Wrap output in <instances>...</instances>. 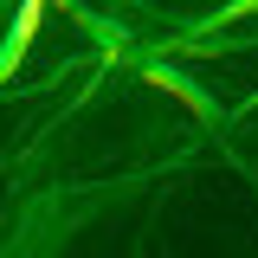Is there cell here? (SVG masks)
<instances>
[{
	"label": "cell",
	"mask_w": 258,
	"mask_h": 258,
	"mask_svg": "<svg viewBox=\"0 0 258 258\" xmlns=\"http://www.w3.org/2000/svg\"><path fill=\"white\" fill-rule=\"evenodd\" d=\"M45 7H52V0H20V13H13V39H7V58H0V78H13V71H20L26 45L39 39V26H45Z\"/></svg>",
	"instance_id": "6da1fadb"
}]
</instances>
